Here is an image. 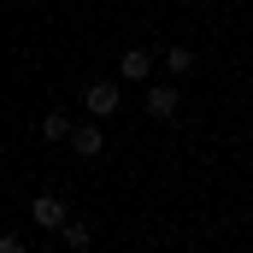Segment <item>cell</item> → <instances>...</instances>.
I'll return each instance as SVG.
<instances>
[{
    "mask_svg": "<svg viewBox=\"0 0 253 253\" xmlns=\"http://www.w3.org/2000/svg\"><path fill=\"white\" fill-rule=\"evenodd\" d=\"M177 112H183V88H177V83H153V88H147V118L165 124V118H177Z\"/></svg>",
    "mask_w": 253,
    "mask_h": 253,
    "instance_id": "obj_1",
    "label": "cell"
},
{
    "mask_svg": "<svg viewBox=\"0 0 253 253\" xmlns=\"http://www.w3.org/2000/svg\"><path fill=\"white\" fill-rule=\"evenodd\" d=\"M65 141H71V153H77V159H100V153H106L100 124H71V135H65Z\"/></svg>",
    "mask_w": 253,
    "mask_h": 253,
    "instance_id": "obj_2",
    "label": "cell"
},
{
    "mask_svg": "<svg viewBox=\"0 0 253 253\" xmlns=\"http://www.w3.org/2000/svg\"><path fill=\"white\" fill-rule=\"evenodd\" d=\"M83 106H88V118H94V124H100V118H112V112H118V83H88Z\"/></svg>",
    "mask_w": 253,
    "mask_h": 253,
    "instance_id": "obj_3",
    "label": "cell"
},
{
    "mask_svg": "<svg viewBox=\"0 0 253 253\" xmlns=\"http://www.w3.org/2000/svg\"><path fill=\"white\" fill-rule=\"evenodd\" d=\"M118 77H124V83H147V77H153V53H147V47L118 53Z\"/></svg>",
    "mask_w": 253,
    "mask_h": 253,
    "instance_id": "obj_4",
    "label": "cell"
},
{
    "mask_svg": "<svg viewBox=\"0 0 253 253\" xmlns=\"http://www.w3.org/2000/svg\"><path fill=\"white\" fill-rule=\"evenodd\" d=\"M30 218H36L42 230H59L71 212H65V200H59V194H42V200H30Z\"/></svg>",
    "mask_w": 253,
    "mask_h": 253,
    "instance_id": "obj_5",
    "label": "cell"
},
{
    "mask_svg": "<svg viewBox=\"0 0 253 253\" xmlns=\"http://www.w3.org/2000/svg\"><path fill=\"white\" fill-rule=\"evenodd\" d=\"M159 59H165V71H171V77H189V71H194V53H189V47H165Z\"/></svg>",
    "mask_w": 253,
    "mask_h": 253,
    "instance_id": "obj_6",
    "label": "cell"
},
{
    "mask_svg": "<svg viewBox=\"0 0 253 253\" xmlns=\"http://www.w3.org/2000/svg\"><path fill=\"white\" fill-rule=\"evenodd\" d=\"M59 236H65V248H88V236H94V230H88L83 218H65V224H59Z\"/></svg>",
    "mask_w": 253,
    "mask_h": 253,
    "instance_id": "obj_7",
    "label": "cell"
},
{
    "mask_svg": "<svg viewBox=\"0 0 253 253\" xmlns=\"http://www.w3.org/2000/svg\"><path fill=\"white\" fill-rule=\"evenodd\" d=\"M65 135H71V118L65 112H47L42 118V141H65Z\"/></svg>",
    "mask_w": 253,
    "mask_h": 253,
    "instance_id": "obj_8",
    "label": "cell"
},
{
    "mask_svg": "<svg viewBox=\"0 0 253 253\" xmlns=\"http://www.w3.org/2000/svg\"><path fill=\"white\" fill-rule=\"evenodd\" d=\"M0 253H24V242L18 236H0Z\"/></svg>",
    "mask_w": 253,
    "mask_h": 253,
    "instance_id": "obj_9",
    "label": "cell"
}]
</instances>
